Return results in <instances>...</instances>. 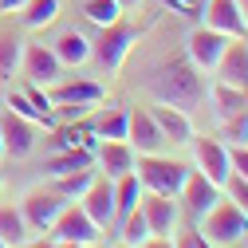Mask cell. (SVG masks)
Returning <instances> with one entry per match:
<instances>
[{"label": "cell", "instance_id": "31", "mask_svg": "<svg viewBox=\"0 0 248 248\" xmlns=\"http://www.w3.org/2000/svg\"><path fill=\"white\" fill-rule=\"evenodd\" d=\"M83 16L95 24V28H107L122 16V4L118 0H83Z\"/></svg>", "mask_w": 248, "mask_h": 248}, {"label": "cell", "instance_id": "47", "mask_svg": "<svg viewBox=\"0 0 248 248\" xmlns=\"http://www.w3.org/2000/svg\"><path fill=\"white\" fill-rule=\"evenodd\" d=\"M240 146H248V130H244V142H240Z\"/></svg>", "mask_w": 248, "mask_h": 248}, {"label": "cell", "instance_id": "44", "mask_svg": "<svg viewBox=\"0 0 248 248\" xmlns=\"http://www.w3.org/2000/svg\"><path fill=\"white\" fill-rule=\"evenodd\" d=\"M8 158V150H4V138H0V162H4Z\"/></svg>", "mask_w": 248, "mask_h": 248}, {"label": "cell", "instance_id": "20", "mask_svg": "<svg viewBox=\"0 0 248 248\" xmlns=\"http://www.w3.org/2000/svg\"><path fill=\"white\" fill-rule=\"evenodd\" d=\"M51 51H55V59H59L63 67H79V63H87V59H91V40L71 28V32H63V36L51 44Z\"/></svg>", "mask_w": 248, "mask_h": 248}, {"label": "cell", "instance_id": "27", "mask_svg": "<svg viewBox=\"0 0 248 248\" xmlns=\"http://www.w3.org/2000/svg\"><path fill=\"white\" fill-rule=\"evenodd\" d=\"M4 107H8L12 114L28 118V122H36V126H40V122H44V126H55V114H51V110H36V107H32V99H28L24 91H12V95L4 99Z\"/></svg>", "mask_w": 248, "mask_h": 248}, {"label": "cell", "instance_id": "1", "mask_svg": "<svg viewBox=\"0 0 248 248\" xmlns=\"http://www.w3.org/2000/svg\"><path fill=\"white\" fill-rule=\"evenodd\" d=\"M150 95L158 103H166V107H177V110L189 114V110L201 107L209 87H205V75L189 63V59H170V63H162L150 75Z\"/></svg>", "mask_w": 248, "mask_h": 248}, {"label": "cell", "instance_id": "11", "mask_svg": "<svg viewBox=\"0 0 248 248\" xmlns=\"http://www.w3.org/2000/svg\"><path fill=\"white\" fill-rule=\"evenodd\" d=\"M193 142V158H197V170L213 181V185H225L229 181V150L217 142V138H189Z\"/></svg>", "mask_w": 248, "mask_h": 248}, {"label": "cell", "instance_id": "42", "mask_svg": "<svg viewBox=\"0 0 248 248\" xmlns=\"http://www.w3.org/2000/svg\"><path fill=\"white\" fill-rule=\"evenodd\" d=\"M55 248H87V244H75V240H55Z\"/></svg>", "mask_w": 248, "mask_h": 248}, {"label": "cell", "instance_id": "39", "mask_svg": "<svg viewBox=\"0 0 248 248\" xmlns=\"http://www.w3.org/2000/svg\"><path fill=\"white\" fill-rule=\"evenodd\" d=\"M138 248H173V244H170L166 236H150V240H142Z\"/></svg>", "mask_w": 248, "mask_h": 248}, {"label": "cell", "instance_id": "35", "mask_svg": "<svg viewBox=\"0 0 248 248\" xmlns=\"http://www.w3.org/2000/svg\"><path fill=\"white\" fill-rule=\"evenodd\" d=\"M166 8H173L185 20H201L205 16V0H166Z\"/></svg>", "mask_w": 248, "mask_h": 248}, {"label": "cell", "instance_id": "13", "mask_svg": "<svg viewBox=\"0 0 248 248\" xmlns=\"http://www.w3.org/2000/svg\"><path fill=\"white\" fill-rule=\"evenodd\" d=\"M177 197L185 201V209H189L193 217H205L217 201H221V185H213L201 170H189V177H185V185H181Z\"/></svg>", "mask_w": 248, "mask_h": 248}, {"label": "cell", "instance_id": "3", "mask_svg": "<svg viewBox=\"0 0 248 248\" xmlns=\"http://www.w3.org/2000/svg\"><path fill=\"white\" fill-rule=\"evenodd\" d=\"M138 170V181L142 189L150 193H166V197H177L185 177H189V166L185 162H170V158H158V154H142V162H134Z\"/></svg>", "mask_w": 248, "mask_h": 248}, {"label": "cell", "instance_id": "30", "mask_svg": "<svg viewBox=\"0 0 248 248\" xmlns=\"http://www.w3.org/2000/svg\"><path fill=\"white\" fill-rule=\"evenodd\" d=\"M24 63V40L16 36H0V79H12Z\"/></svg>", "mask_w": 248, "mask_h": 248}, {"label": "cell", "instance_id": "10", "mask_svg": "<svg viewBox=\"0 0 248 248\" xmlns=\"http://www.w3.org/2000/svg\"><path fill=\"white\" fill-rule=\"evenodd\" d=\"M51 229H55V240H75V244H95L99 236V225L83 213V205H63Z\"/></svg>", "mask_w": 248, "mask_h": 248}, {"label": "cell", "instance_id": "41", "mask_svg": "<svg viewBox=\"0 0 248 248\" xmlns=\"http://www.w3.org/2000/svg\"><path fill=\"white\" fill-rule=\"evenodd\" d=\"M24 248H55V240H32V244L24 240Z\"/></svg>", "mask_w": 248, "mask_h": 248}, {"label": "cell", "instance_id": "14", "mask_svg": "<svg viewBox=\"0 0 248 248\" xmlns=\"http://www.w3.org/2000/svg\"><path fill=\"white\" fill-rule=\"evenodd\" d=\"M146 225H150V236H166L173 225H177V197H166V193H142L138 201Z\"/></svg>", "mask_w": 248, "mask_h": 248}, {"label": "cell", "instance_id": "18", "mask_svg": "<svg viewBox=\"0 0 248 248\" xmlns=\"http://www.w3.org/2000/svg\"><path fill=\"white\" fill-rule=\"evenodd\" d=\"M99 162H103L107 177L114 181V177H122V173L134 170V146H130V142H114V138H107V142L99 146Z\"/></svg>", "mask_w": 248, "mask_h": 248}, {"label": "cell", "instance_id": "9", "mask_svg": "<svg viewBox=\"0 0 248 248\" xmlns=\"http://www.w3.org/2000/svg\"><path fill=\"white\" fill-rule=\"evenodd\" d=\"M79 205H83V213H87L99 229H107V225L114 221V181L95 173V181L87 185V193L79 197Z\"/></svg>", "mask_w": 248, "mask_h": 248}, {"label": "cell", "instance_id": "2", "mask_svg": "<svg viewBox=\"0 0 248 248\" xmlns=\"http://www.w3.org/2000/svg\"><path fill=\"white\" fill-rule=\"evenodd\" d=\"M142 32L146 28L138 24H122V20H114V24H107V28H99V40L91 44V55L99 59V63L107 67V71H118L122 63H126V55H130V47L142 40Z\"/></svg>", "mask_w": 248, "mask_h": 248}, {"label": "cell", "instance_id": "40", "mask_svg": "<svg viewBox=\"0 0 248 248\" xmlns=\"http://www.w3.org/2000/svg\"><path fill=\"white\" fill-rule=\"evenodd\" d=\"M24 0H0V12H20Z\"/></svg>", "mask_w": 248, "mask_h": 248}, {"label": "cell", "instance_id": "36", "mask_svg": "<svg viewBox=\"0 0 248 248\" xmlns=\"http://www.w3.org/2000/svg\"><path fill=\"white\" fill-rule=\"evenodd\" d=\"M221 126H225V138H232V142H244V130H248V110H244V114H232V118H225Z\"/></svg>", "mask_w": 248, "mask_h": 248}, {"label": "cell", "instance_id": "12", "mask_svg": "<svg viewBox=\"0 0 248 248\" xmlns=\"http://www.w3.org/2000/svg\"><path fill=\"white\" fill-rule=\"evenodd\" d=\"M0 138H4V150L12 154V158H28V154L36 150V122H28L12 110H4V118H0Z\"/></svg>", "mask_w": 248, "mask_h": 248}, {"label": "cell", "instance_id": "5", "mask_svg": "<svg viewBox=\"0 0 248 248\" xmlns=\"http://www.w3.org/2000/svg\"><path fill=\"white\" fill-rule=\"evenodd\" d=\"M63 205H67V201L59 197L55 189H32V193L20 201V213H24L28 232H47V229L55 225V217H59Z\"/></svg>", "mask_w": 248, "mask_h": 248}, {"label": "cell", "instance_id": "48", "mask_svg": "<svg viewBox=\"0 0 248 248\" xmlns=\"http://www.w3.org/2000/svg\"><path fill=\"white\" fill-rule=\"evenodd\" d=\"M240 240H244V244H248V229H244V236H240Z\"/></svg>", "mask_w": 248, "mask_h": 248}, {"label": "cell", "instance_id": "19", "mask_svg": "<svg viewBox=\"0 0 248 248\" xmlns=\"http://www.w3.org/2000/svg\"><path fill=\"white\" fill-rule=\"evenodd\" d=\"M47 99H51V107H55V103H103V87H99V83H91V79L51 83Z\"/></svg>", "mask_w": 248, "mask_h": 248}, {"label": "cell", "instance_id": "17", "mask_svg": "<svg viewBox=\"0 0 248 248\" xmlns=\"http://www.w3.org/2000/svg\"><path fill=\"white\" fill-rule=\"evenodd\" d=\"M150 114H154V122H158V130H162V138H166V142H177V146H185V142L193 138V122H189V114H185V110L158 103Z\"/></svg>", "mask_w": 248, "mask_h": 248}, {"label": "cell", "instance_id": "28", "mask_svg": "<svg viewBox=\"0 0 248 248\" xmlns=\"http://www.w3.org/2000/svg\"><path fill=\"white\" fill-rule=\"evenodd\" d=\"M126 122H130V110H107L99 114L91 126H95L99 138H114V142H126Z\"/></svg>", "mask_w": 248, "mask_h": 248}, {"label": "cell", "instance_id": "7", "mask_svg": "<svg viewBox=\"0 0 248 248\" xmlns=\"http://www.w3.org/2000/svg\"><path fill=\"white\" fill-rule=\"evenodd\" d=\"M20 71L32 79V83H40V87H51V83L63 79V63H59L55 51L44 47V44H24V63H20Z\"/></svg>", "mask_w": 248, "mask_h": 248}, {"label": "cell", "instance_id": "15", "mask_svg": "<svg viewBox=\"0 0 248 248\" xmlns=\"http://www.w3.org/2000/svg\"><path fill=\"white\" fill-rule=\"evenodd\" d=\"M217 79L229 87H244L248 83V40H229V47L217 59Z\"/></svg>", "mask_w": 248, "mask_h": 248}, {"label": "cell", "instance_id": "23", "mask_svg": "<svg viewBox=\"0 0 248 248\" xmlns=\"http://www.w3.org/2000/svg\"><path fill=\"white\" fill-rule=\"evenodd\" d=\"M91 162H95L91 150H55L51 158H44V173L59 177V173H71V170H87Z\"/></svg>", "mask_w": 248, "mask_h": 248}, {"label": "cell", "instance_id": "24", "mask_svg": "<svg viewBox=\"0 0 248 248\" xmlns=\"http://www.w3.org/2000/svg\"><path fill=\"white\" fill-rule=\"evenodd\" d=\"M142 181H138V173L130 170V173H122V177H114V217H126L130 209H138V201H142Z\"/></svg>", "mask_w": 248, "mask_h": 248}, {"label": "cell", "instance_id": "50", "mask_svg": "<svg viewBox=\"0 0 248 248\" xmlns=\"http://www.w3.org/2000/svg\"><path fill=\"white\" fill-rule=\"evenodd\" d=\"M244 91H248V83H244Z\"/></svg>", "mask_w": 248, "mask_h": 248}, {"label": "cell", "instance_id": "34", "mask_svg": "<svg viewBox=\"0 0 248 248\" xmlns=\"http://www.w3.org/2000/svg\"><path fill=\"white\" fill-rule=\"evenodd\" d=\"M225 150H229V170H232L236 177H244V181H248V146L232 142V146H225Z\"/></svg>", "mask_w": 248, "mask_h": 248}, {"label": "cell", "instance_id": "43", "mask_svg": "<svg viewBox=\"0 0 248 248\" xmlns=\"http://www.w3.org/2000/svg\"><path fill=\"white\" fill-rule=\"evenodd\" d=\"M118 4H122V8H138L142 0H118Z\"/></svg>", "mask_w": 248, "mask_h": 248}, {"label": "cell", "instance_id": "16", "mask_svg": "<svg viewBox=\"0 0 248 248\" xmlns=\"http://www.w3.org/2000/svg\"><path fill=\"white\" fill-rule=\"evenodd\" d=\"M126 142L138 146V154H158L166 146L158 122H154L150 110H130V122H126Z\"/></svg>", "mask_w": 248, "mask_h": 248}, {"label": "cell", "instance_id": "21", "mask_svg": "<svg viewBox=\"0 0 248 248\" xmlns=\"http://www.w3.org/2000/svg\"><path fill=\"white\" fill-rule=\"evenodd\" d=\"M55 150H95V126L91 122H67V126H55L51 134V154Z\"/></svg>", "mask_w": 248, "mask_h": 248}, {"label": "cell", "instance_id": "37", "mask_svg": "<svg viewBox=\"0 0 248 248\" xmlns=\"http://www.w3.org/2000/svg\"><path fill=\"white\" fill-rule=\"evenodd\" d=\"M24 95L32 99V107H36V110H51V99H47V91H44L40 83H28V87H24Z\"/></svg>", "mask_w": 248, "mask_h": 248}, {"label": "cell", "instance_id": "6", "mask_svg": "<svg viewBox=\"0 0 248 248\" xmlns=\"http://www.w3.org/2000/svg\"><path fill=\"white\" fill-rule=\"evenodd\" d=\"M205 28L225 32L229 40H248V12L236 0H205Z\"/></svg>", "mask_w": 248, "mask_h": 248}, {"label": "cell", "instance_id": "33", "mask_svg": "<svg viewBox=\"0 0 248 248\" xmlns=\"http://www.w3.org/2000/svg\"><path fill=\"white\" fill-rule=\"evenodd\" d=\"M221 189H229V201H232V205H240V209L248 213V181H244V177L229 173V181L221 185Z\"/></svg>", "mask_w": 248, "mask_h": 248}, {"label": "cell", "instance_id": "22", "mask_svg": "<svg viewBox=\"0 0 248 248\" xmlns=\"http://www.w3.org/2000/svg\"><path fill=\"white\" fill-rule=\"evenodd\" d=\"M213 107H217V118H232V114H244L248 110V91L244 87H229V83H217L213 87Z\"/></svg>", "mask_w": 248, "mask_h": 248}, {"label": "cell", "instance_id": "4", "mask_svg": "<svg viewBox=\"0 0 248 248\" xmlns=\"http://www.w3.org/2000/svg\"><path fill=\"white\" fill-rule=\"evenodd\" d=\"M244 229H248V213L240 205H232V201H217L201 217V236L209 244H232V240L244 236Z\"/></svg>", "mask_w": 248, "mask_h": 248}, {"label": "cell", "instance_id": "29", "mask_svg": "<svg viewBox=\"0 0 248 248\" xmlns=\"http://www.w3.org/2000/svg\"><path fill=\"white\" fill-rule=\"evenodd\" d=\"M0 236L8 240V248L28 240V225H24V213H20V209H12V205H0Z\"/></svg>", "mask_w": 248, "mask_h": 248}, {"label": "cell", "instance_id": "49", "mask_svg": "<svg viewBox=\"0 0 248 248\" xmlns=\"http://www.w3.org/2000/svg\"><path fill=\"white\" fill-rule=\"evenodd\" d=\"M118 248H126V244H118Z\"/></svg>", "mask_w": 248, "mask_h": 248}, {"label": "cell", "instance_id": "32", "mask_svg": "<svg viewBox=\"0 0 248 248\" xmlns=\"http://www.w3.org/2000/svg\"><path fill=\"white\" fill-rule=\"evenodd\" d=\"M142 240H150V225H146L142 209H130L126 217H122V244H126V248H138Z\"/></svg>", "mask_w": 248, "mask_h": 248}, {"label": "cell", "instance_id": "38", "mask_svg": "<svg viewBox=\"0 0 248 248\" xmlns=\"http://www.w3.org/2000/svg\"><path fill=\"white\" fill-rule=\"evenodd\" d=\"M201 240H205V236L189 229V232H181V236H177V244H173V248H201Z\"/></svg>", "mask_w": 248, "mask_h": 248}, {"label": "cell", "instance_id": "25", "mask_svg": "<svg viewBox=\"0 0 248 248\" xmlns=\"http://www.w3.org/2000/svg\"><path fill=\"white\" fill-rule=\"evenodd\" d=\"M91 181H95V170H71V173H59L55 177V185H51V189L59 193V197H63V201H79L83 193H87V185Z\"/></svg>", "mask_w": 248, "mask_h": 248}, {"label": "cell", "instance_id": "46", "mask_svg": "<svg viewBox=\"0 0 248 248\" xmlns=\"http://www.w3.org/2000/svg\"><path fill=\"white\" fill-rule=\"evenodd\" d=\"M0 248H8V240H4V236H0Z\"/></svg>", "mask_w": 248, "mask_h": 248}, {"label": "cell", "instance_id": "45", "mask_svg": "<svg viewBox=\"0 0 248 248\" xmlns=\"http://www.w3.org/2000/svg\"><path fill=\"white\" fill-rule=\"evenodd\" d=\"M236 4H240V8H244V12H248V0H236Z\"/></svg>", "mask_w": 248, "mask_h": 248}, {"label": "cell", "instance_id": "26", "mask_svg": "<svg viewBox=\"0 0 248 248\" xmlns=\"http://www.w3.org/2000/svg\"><path fill=\"white\" fill-rule=\"evenodd\" d=\"M55 16H59V0H24V8H20L24 28H47V24H55Z\"/></svg>", "mask_w": 248, "mask_h": 248}, {"label": "cell", "instance_id": "8", "mask_svg": "<svg viewBox=\"0 0 248 248\" xmlns=\"http://www.w3.org/2000/svg\"><path fill=\"white\" fill-rule=\"evenodd\" d=\"M185 47H189V63L197 71H213L217 59H221V51L229 47V36L225 32H213V28H193Z\"/></svg>", "mask_w": 248, "mask_h": 248}]
</instances>
